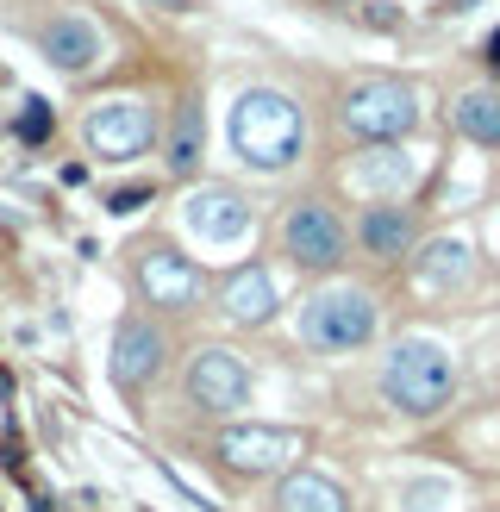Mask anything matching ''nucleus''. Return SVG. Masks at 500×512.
<instances>
[{"instance_id": "f257e3e1", "label": "nucleus", "mask_w": 500, "mask_h": 512, "mask_svg": "<svg viewBox=\"0 0 500 512\" xmlns=\"http://www.w3.org/2000/svg\"><path fill=\"white\" fill-rule=\"evenodd\" d=\"M225 138H232L244 169L282 175L300 157V138H307V119L282 88H244L232 100V119H225Z\"/></svg>"}, {"instance_id": "f03ea898", "label": "nucleus", "mask_w": 500, "mask_h": 512, "mask_svg": "<svg viewBox=\"0 0 500 512\" xmlns=\"http://www.w3.org/2000/svg\"><path fill=\"white\" fill-rule=\"evenodd\" d=\"M382 394L394 413L407 419H438L450 400H457V356H450L438 338H400L388 356H382Z\"/></svg>"}, {"instance_id": "7ed1b4c3", "label": "nucleus", "mask_w": 500, "mask_h": 512, "mask_svg": "<svg viewBox=\"0 0 500 512\" xmlns=\"http://www.w3.org/2000/svg\"><path fill=\"white\" fill-rule=\"evenodd\" d=\"M338 125L357 144H400L419 132V88L400 75H357L338 94Z\"/></svg>"}, {"instance_id": "20e7f679", "label": "nucleus", "mask_w": 500, "mask_h": 512, "mask_svg": "<svg viewBox=\"0 0 500 512\" xmlns=\"http://www.w3.org/2000/svg\"><path fill=\"white\" fill-rule=\"evenodd\" d=\"M125 269H132L138 300L157 306V313H194V306L207 300V269H200L182 244H169L163 232H144L125 250Z\"/></svg>"}, {"instance_id": "39448f33", "label": "nucleus", "mask_w": 500, "mask_h": 512, "mask_svg": "<svg viewBox=\"0 0 500 512\" xmlns=\"http://www.w3.org/2000/svg\"><path fill=\"white\" fill-rule=\"evenodd\" d=\"M375 331H382V306H375V294L350 288V281H332V288L307 294V306H300V338H307V350H319V356L369 350Z\"/></svg>"}, {"instance_id": "423d86ee", "label": "nucleus", "mask_w": 500, "mask_h": 512, "mask_svg": "<svg viewBox=\"0 0 500 512\" xmlns=\"http://www.w3.org/2000/svg\"><path fill=\"white\" fill-rule=\"evenodd\" d=\"M275 244H282V256L294 269H307V275H332L344 269V256H350V225L338 219V207H325V200H288V213L282 225H275Z\"/></svg>"}, {"instance_id": "0eeeda50", "label": "nucleus", "mask_w": 500, "mask_h": 512, "mask_svg": "<svg viewBox=\"0 0 500 512\" xmlns=\"http://www.w3.org/2000/svg\"><path fill=\"white\" fill-rule=\"evenodd\" d=\"M82 144L100 163H138L150 144H157V113L144 107L138 94H107L94 100L82 119Z\"/></svg>"}, {"instance_id": "6e6552de", "label": "nucleus", "mask_w": 500, "mask_h": 512, "mask_svg": "<svg viewBox=\"0 0 500 512\" xmlns=\"http://www.w3.org/2000/svg\"><path fill=\"white\" fill-rule=\"evenodd\" d=\"M182 394L194 413H207V419H232L250 406V369L238 363V350H225V344H200L188 356V369H182Z\"/></svg>"}, {"instance_id": "1a4fd4ad", "label": "nucleus", "mask_w": 500, "mask_h": 512, "mask_svg": "<svg viewBox=\"0 0 500 512\" xmlns=\"http://www.w3.org/2000/svg\"><path fill=\"white\" fill-rule=\"evenodd\" d=\"M163 369H169V331H163L157 319H144V313H125V319L113 325V344H107V375H113V388H119V394H144Z\"/></svg>"}, {"instance_id": "9d476101", "label": "nucleus", "mask_w": 500, "mask_h": 512, "mask_svg": "<svg viewBox=\"0 0 500 512\" xmlns=\"http://www.w3.org/2000/svg\"><path fill=\"white\" fill-rule=\"evenodd\" d=\"M294 450H300V431L288 425H225L213 438V463L238 481H263L275 469H288Z\"/></svg>"}, {"instance_id": "9b49d317", "label": "nucleus", "mask_w": 500, "mask_h": 512, "mask_svg": "<svg viewBox=\"0 0 500 512\" xmlns=\"http://www.w3.org/2000/svg\"><path fill=\"white\" fill-rule=\"evenodd\" d=\"M357 250L369 256V263H407V256L419 250V213L400 207V200H375V207L357 213Z\"/></svg>"}, {"instance_id": "f8f14e48", "label": "nucleus", "mask_w": 500, "mask_h": 512, "mask_svg": "<svg viewBox=\"0 0 500 512\" xmlns=\"http://www.w3.org/2000/svg\"><path fill=\"white\" fill-rule=\"evenodd\" d=\"M213 300H219V313L232 319V325H269L275 306H282V294H275V275H269L263 263L225 269V275L213 281Z\"/></svg>"}, {"instance_id": "ddd939ff", "label": "nucleus", "mask_w": 500, "mask_h": 512, "mask_svg": "<svg viewBox=\"0 0 500 512\" xmlns=\"http://www.w3.org/2000/svg\"><path fill=\"white\" fill-rule=\"evenodd\" d=\"M38 50H44V63L63 69V75H88L100 57H107V44H100V32L82 13H50L38 25Z\"/></svg>"}, {"instance_id": "4468645a", "label": "nucleus", "mask_w": 500, "mask_h": 512, "mask_svg": "<svg viewBox=\"0 0 500 512\" xmlns=\"http://www.w3.org/2000/svg\"><path fill=\"white\" fill-rule=\"evenodd\" d=\"M182 219H188V232L207 238V244H238L250 232V207H244V194H232V188H200V194H188Z\"/></svg>"}, {"instance_id": "2eb2a0df", "label": "nucleus", "mask_w": 500, "mask_h": 512, "mask_svg": "<svg viewBox=\"0 0 500 512\" xmlns=\"http://www.w3.org/2000/svg\"><path fill=\"white\" fill-rule=\"evenodd\" d=\"M200 157H207V119H200V100L182 94L163 119V169L175 175V182H188V175L200 169Z\"/></svg>"}, {"instance_id": "dca6fc26", "label": "nucleus", "mask_w": 500, "mask_h": 512, "mask_svg": "<svg viewBox=\"0 0 500 512\" xmlns=\"http://www.w3.org/2000/svg\"><path fill=\"white\" fill-rule=\"evenodd\" d=\"M269 512H350V494L319 469H288L269 494Z\"/></svg>"}, {"instance_id": "f3484780", "label": "nucleus", "mask_w": 500, "mask_h": 512, "mask_svg": "<svg viewBox=\"0 0 500 512\" xmlns=\"http://www.w3.org/2000/svg\"><path fill=\"white\" fill-rule=\"evenodd\" d=\"M450 125H457L469 144L500 150V88H469V94H457V107H450Z\"/></svg>"}, {"instance_id": "a211bd4d", "label": "nucleus", "mask_w": 500, "mask_h": 512, "mask_svg": "<svg viewBox=\"0 0 500 512\" xmlns=\"http://www.w3.org/2000/svg\"><path fill=\"white\" fill-rule=\"evenodd\" d=\"M469 244H457V238H438V244H425V250H413V275L425 281V288H463L469 281Z\"/></svg>"}, {"instance_id": "6ab92c4d", "label": "nucleus", "mask_w": 500, "mask_h": 512, "mask_svg": "<svg viewBox=\"0 0 500 512\" xmlns=\"http://www.w3.org/2000/svg\"><path fill=\"white\" fill-rule=\"evenodd\" d=\"M19 138H25V144H44V138H50V107H44V100H25V113H19Z\"/></svg>"}, {"instance_id": "aec40b11", "label": "nucleus", "mask_w": 500, "mask_h": 512, "mask_svg": "<svg viewBox=\"0 0 500 512\" xmlns=\"http://www.w3.org/2000/svg\"><path fill=\"white\" fill-rule=\"evenodd\" d=\"M144 200H150V188L138 182V188H119V194H107V207H113V213H132V207H144Z\"/></svg>"}]
</instances>
